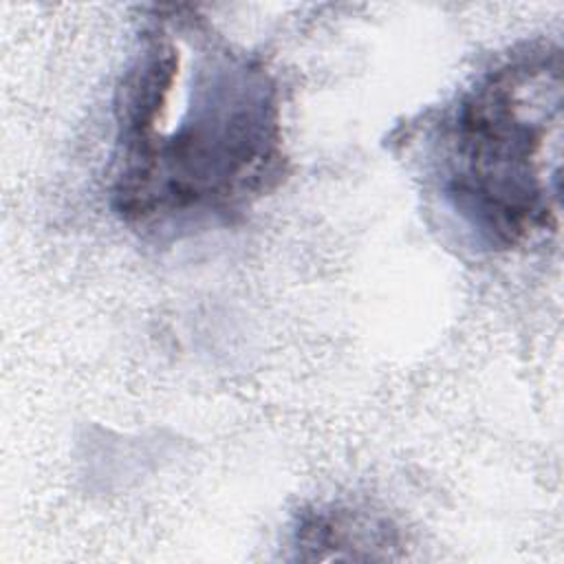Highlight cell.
Instances as JSON below:
<instances>
[{
    "label": "cell",
    "instance_id": "obj_1",
    "mask_svg": "<svg viewBox=\"0 0 564 564\" xmlns=\"http://www.w3.org/2000/svg\"><path fill=\"white\" fill-rule=\"evenodd\" d=\"M148 18L117 99L115 209L143 229L227 218L282 176L275 84L194 9Z\"/></svg>",
    "mask_w": 564,
    "mask_h": 564
},
{
    "label": "cell",
    "instance_id": "obj_2",
    "mask_svg": "<svg viewBox=\"0 0 564 564\" xmlns=\"http://www.w3.org/2000/svg\"><path fill=\"white\" fill-rule=\"evenodd\" d=\"M562 57L529 46L487 70L445 132L443 185L480 238L516 247L560 223Z\"/></svg>",
    "mask_w": 564,
    "mask_h": 564
},
{
    "label": "cell",
    "instance_id": "obj_3",
    "mask_svg": "<svg viewBox=\"0 0 564 564\" xmlns=\"http://www.w3.org/2000/svg\"><path fill=\"white\" fill-rule=\"evenodd\" d=\"M295 546L311 551L304 555L308 560H357L359 549H368L370 555L377 557L372 549L392 546V535L383 520L364 511L348 507H322L302 516L295 529Z\"/></svg>",
    "mask_w": 564,
    "mask_h": 564
}]
</instances>
